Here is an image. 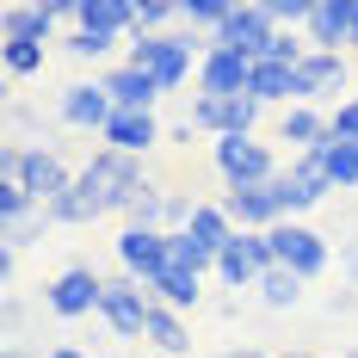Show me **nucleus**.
<instances>
[{
  "instance_id": "nucleus-35",
  "label": "nucleus",
  "mask_w": 358,
  "mask_h": 358,
  "mask_svg": "<svg viewBox=\"0 0 358 358\" xmlns=\"http://www.w3.org/2000/svg\"><path fill=\"white\" fill-rule=\"evenodd\" d=\"M259 6H266V19H272L278 31H303V25H309V6H315V0H259Z\"/></svg>"
},
{
  "instance_id": "nucleus-41",
  "label": "nucleus",
  "mask_w": 358,
  "mask_h": 358,
  "mask_svg": "<svg viewBox=\"0 0 358 358\" xmlns=\"http://www.w3.org/2000/svg\"><path fill=\"white\" fill-rule=\"evenodd\" d=\"M278 358H327V352H278Z\"/></svg>"
},
{
  "instance_id": "nucleus-30",
  "label": "nucleus",
  "mask_w": 358,
  "mask_h": 358,
  "mask_svg": "<svg viewBox=\"0 0 358 358\" xmlns=\"http://www.w3.org/2000/svg\"><path fill=\"white\" fill-rule=\"evenodd\" d=\"M62 50H69L74 62H93V69H99V74H106V69H117V62H124V56H117L124 43H117V37H93V31H69V37H62Z\"/></svg>"
},
{
  "instance_id": "nucleus-22",
  "label": "nucleus",
  "mask_w": 358,
  "mask_h": 358,
  "mask_svg": "<svg viewBox=\"0 0 358 358\" xmlns=\"http://www.w3.org/2000/svg\"><path fill=\"white\" fill-rule=\"evenodd\" d=\"M99 80H106V93H111V106H117V111H155V106H161V87H155L143 69H130V62L106 69Z\"/></svg>"
},
{
  "instance_id": "nucleus-7",
  "label": "nucleus",
  "mask_w": 358,
  "mask_h": 358,
  "mask_svg": "<svg viewBox=\"0 0 358 358\" xmlns=\"http://www.w3.org/2000/svg\"><path fill=\"white\" fill-rule=\"evenodd\" d=\"M358 93V74H352V56H322L309 50L296 62V106H315V111H334L340 99Z\"/></svg>"
},
{
  "instance_id": "nucleus-9",
  "label": "nucleus",
  "mask_w": 358,
  "mask_h": 358,
  "mask_svg": "<svg viewBox=\"0 0 358 358\" xmlns=\"http://www.w3.org/2000/svg\"><path fill=\"white\" fill-rule=\"evenodd\" d=\"M99 296H106V272H93V266H62L50 285H43V309L56 315V322H87V315H99Z\"/></svg>"
},
{
  "instance_id": "nucleus-17",
  "label": "nucleus",
  "mask_w": 358,
  "mask_h": 358,
  "mask_svg": "<svg viewBox=\"0 0 358 358\" xmlns=\"http://www.w3.org/2000/svg\"><path fill=\"white\" fill-rule=\"evenodd\" d=\"M352 13H358V0H315V6H309V25H303V43L322 50V56H346Z\"/></svg>"
},
{
  "instance_id": "nucleus-26",
  "label": "nucleus",
  "mask_w": 358,
  "mask_h": 358,
  "mask_svg": "<svg viewBox=\"0 0 358 358\" xmlns=\"http://www.w3.org/2000/svg\"><path fill=\"white\" fill-rule=\"evenodd\" d=\"M50 69V43H31V37H0V74L6 80H37Z\"/></svg>"
},
{
  "instance_id": "nucleus-24",
  "label": "nucleus",
  "mask_w": 358,
  "mask_h": 358,
  "mask_svg": "<svg viewBox=\"0 0 358 358\" xmlns=\"http://www.w3.org/2000/svg\"><path fill=\"white\" fill-rule=\"evenodd\" d=\"M148 296H155L161 309H173V315H198V303H204V278L185 272V266H167V272L148 285Z\"/></svg>"
},
{
  "instance_id": "nucleus-2",
  "label": "nucleus",
  "mask_w": 358,
  "mask_h": 358,
  "mask_svg": "<svg viewBox=\"0 0 358 358\" xmlns=\"http://www.w3.org/2000/svg\"><path fill=\"white\" fill-rule=\"evenodd\" d=\"M204 37L192 31H167V37H130L124 43V62L130 69H143L161 93H179L185 80H198V62H204Z\"/></svg>"
},
{
  "instance_id": "nucleus-6",
  "label": "nucleus",
  "mask_w": 358,
  "mask_h": 358,
  "mask_svg": "<svg viewBox=\"0 0 358 358\" xmlns=\"http://www.w3.org/2000/svg\"><path fill=\"white\" fill-rule=\"evenodd\" d=\"M259 117H266V106H259L253 93H241V99L192 93V106H185V124H192L198 136H210V143H222V136H259Z\"/></svg>"
},
{
  "instance_id": "nucleus-3",
  "label": "nucleus",
  "mask_w": 358,
  "mask_h": 358,
  "mask_svg": "<svg viewBox=\"0 0 358 358\" xmlns=\"http://www.w3.org/2000/svg\"><path fill=\"white\" fill-rule=\"evenodd\" d=\"M80 179L99 192L106 216H124V222H130V210H136V198L155 185L143 161H130V155H117V148H93V155L80 161Z\"/></svg>"
},
{
  "instance_id": "nucleus-43",
  "label": "nucleus",
  "mask_w": 358,
  "mask_h": 358,
  "mask_svg": "<svg viewBox=\"0 0 358 358\" xmlns=\"http://www.w3.org/2000/svg\"><path fill=\"white\" fill-rule=\"evenodd\" d=\"M346 358H358V352H346Z\"/></svg>"
},
{
  "instance_id": "nucleus-40",
  "label": "nucleus",
  "mask_w": 358,
  "mask_h": 358,
  "mask_svg": "<svg viewBox=\"0 0 358 358\" xmlns=\"http://www.w3.org/2000/svg\"><path fill=\"white\" fill-rule=\"evenodd\" d=\"M346 56L358 62V13H352V37H346Z\"/></svg>"
},
{
  "instance_id": "nucleus-14",
  "label": "nucleus",
  "mask_w": 358,
  "mask_h": 358,
  "mask_svg": "<svg viewBox=\"0 0 358 358\" xmlns=\"http://www.w3.org/2000/svg\"><path fill=\"white\" fill-rule=\"evenodd\" d=\"M148 309H155V296H148L136 278H124V272H111V278H106V296H99V322H106L117 340H143Z\"/></svg>"
},
{
  "instance_id": "nucleus-33",
  "label": "nucleus",
  "mask_w": 358,
  "mask_h": 358,
  "mask_svg": "<svg viewBox=\"0 0 358 358\" xmlns=\"http://www.w3.org/2000/svg\"><path fill=\"white\" fill-rule=\"evenodd\" d=\"M37 210H43V204H37L19 179H0V229H13V222H25V216H37Z\"/></svg>"
},
{
  "instance_id": "nucleus-20",
  "label": "nucleus",
  "mask_w": 358,
  "mask_h": 358,
  "mask_svg": "<svg viewBox=\"0 0 358 358\" xmlns=\"http://www.w3.org/2000/svg\"><path fill=\"white\" fill-rule=\"evenodd\" d=\"M69 31H93V37H136V0H74V25Z\"/></svg>"
},
{
  "instance_id": "nucleus-28",
  "label": "nucleus",
  "mask_w": 358,
  "mask_h": 358,
  "mask_svg": "<svg viewBox=\"0 0 358 358\" xmlns=\"http://www.w3.org/2000/svg\"><path fill=\"white\" fill-rule=\"evenodd\" d=\"M50 216H56V229H87V222H99V216H106V204H99V192H93L87 179H74L69 192L50 204Z\"/></svg>"
},
{
  "instance_id": "nucleus-5",
  "label": "nucleus",
  "mask_w": 358,
  "mask_h": 358,
  "mask_svg": "<svg viewBox=\"0 0 358 358\" xmlns=\"http://www.w3.org/2000/svg\"><path fill=\"white\" fill-rule=\"evenodd\" d=\"M272 192H278V204H285V222H309V210H322L327 198H334V179H327L322 148H315V155H290L285 173L272 179Z\"/></svg>"
},
{
  "instance_id": "nucleus-37",
  "label": "nucleus",
  "mask_w": 358,
  "mask_h": 358,
  "mask_svg": "<svg viewBox=\"0 0 358 358\" xmlns=\"http://www.w3.org/2000/svg\"><path fill=\"white\" fill-rule=\"evenodd\" d=\"M340 272H346V285L358 290V241H346V248H340Z\"/></svg>"
},
{
  "instance_id": "nucleus-34",
  "label": "nucleus",
  "mask_w": 358,
  "mask_h": 358,
  "mask_svg": "<svg viewBox=\"0 0 358 358\" xmlns=\"http://www.w3.org/2000/svg\"><path fill=\"white\" fill-rule=\"evenodd\" d=\"M43 229H56V216L50 210H37V216H25V222H13V229H0V253H19V248H31Z\"/></svg>"
},
{
  "instance_id": "nucleus-19",
  "label": "nucleus",
  "mask_w": 358,
  "mask_h": 358,
  "mask_svg": "<svg viewBox=\"0 0 358 358\" xmlns=\"http://www.w3.org/2000/svg\"><path fill=\"white\" fill-rule=\"evenodd\" d=\"M222 210L235 229H253V235H272L278 222H285V204H278V192L272 185H241V192H222Z\"/></svg>"
},
{
  "instance_id": "nucleus-1",
  "label": "nucleus",
  "mask_w": 358,
  "mask_h": 358,
  "mask_svg": "<svg viewBox=\"0 0 358 358\" xmlns=\"http://www.w3.org/2000/svg\"><path fill=\"white\" fill-rule=\"evenodd\" d=\"M0 179H19L37 204L50 210L74 179H80V167L62 155V143H25V148H19V143H0Z\"/></svg>"
},
{
  "instance_id": "nucleus-8",
  "label": "nucleus",
  "mask_w": 358,
  "mask_h": 358,
  "mask_svg": "<svg viewBox=\"0 0 358 358\" xmlns=\"http://www.w3.org/2000/svg\"><path fill=\"white\" fill-rule=\"evenodd\" d=\"M266 241H272V259H278L285 272H296L303 285H315L327 266H334V248H327V235L315 222H278Z\"/></svg>"
},
{
  "instance_id": "nucleus-31",
  "label": "nucleus",
  "mask_w": 358,
  "mask_h": 358,
  "mask_svg": "<svg viewBox=\"0 0 358 358\" xmlns=\"http://www.w3.org/2000/svg\"><path fill=\"white\" fill-rule=\"evenodd\" d=\"M303 290H309V285H303L296 272H285V266H272V272L259 278V303L285 315V309H296V303H303Z\"/></svg>"
},
{
  "instance_id": "nucleus-4",
  "label": "nucleus",
  "mask_w": 358,
  "mask_h": 358,
  "mask_svg": "<svg viewBox=\"0 0 358 358\" xmlns=\"http://www.w3.org/2000/svg\"><path fill=\"white\" fill-rule=\"evenodd\" d=\"M210 167H216V179H222V192L272 185V179L285 173L278 148L266 143V136H222V143H210Z\"/></svg>"
},
{
  "instance_id": "nucleus-25",
  "label": "nucleus",
  "mask_w": 358,
  "mask_h": 358,
  "mask_svg": "<svg viewBox=\"0 0 358 358\" xmlns=\"http://www.w3.org/2000/svg\"><path fill=\"white\" fill-rule=\"evenodd\" d=\"M229 19H235V0H179V25L204 43H216L229 31Z\"/></svg>"
},
{
  "instance_id": "nucleus-21",
  "label": "nucleus",
  "mask_w": 358,
  "mask_h": 358,
  "mask_svg": "<svg viewBox=\"0 0 358 358\" xmlns=\"http://www.w3.org/2000/svg\"><path fill=\"white\" fill-rule=\"evenodd\" d=\"M272 143H285L290 155H315V148H327V143H334L327 111H315V106H285V111H278V124H272Z\"/></svg>"
},
{
  "instance_id": "nucleus-42",
  "label": "nucleus",
  "mask_w": 358,
  "mask_h": 358,
  "mask_svg": "<svg viewBox=\"0 0 358 358\" xmlns=\"http://www.w3.org/2000/svg\"><path fill=\"white\" fill-rule=\"evenodd\" d=\"M99 358H117V352H99Z\"/></svg>"
},
{
  "instance_id": "nucleus-29",
  "label": "nucleus",
  "mask_w": 358,
  "mask_h": 358,
  "mask_svg": "<svg viewBox=\"0 0 358 358\" xmlns=\"http://www.w3.org/2000/svg\"><path fill=\"white\" fill-rule=\"evenodd\" d=\"M198 248L222 253L229 241H235V222H229V210H222V198H198V210H192V229H185Z\"/></svg>"
},
{
  "instance_id": "nucleus-16",
  "label": "nucleus",
  "mask_w": 358,
  "mask_h": 358,
  "mask_svg": "<svg viewBox=\"0 0 358 358\" xmlns=\"http://www.w3.org/2000/svg\"><path fill=\"white\" fill-rule=\"evenodd\" d=\"M161 143H167V130H161L155 111H117L106 124V136H99V148H117V155H130V161H148Z\"/></svg>"
},
{
  "instance_id": "nucleus-36",
  "label": "nucleus",
  "mask_w": 358,
  "mask_h": 358,
  "mask_svg": "<svg viewBox=\"0 0 358 358\" xmlns=\"http://www.w3.org/2000/svg\"><path fill=\"white\" fill-rule=\"evenodd\" d=\"M327 130H334V143H358V93L327 111Z\"/></svg>"
},
{
  "instance_id": "nucleus-15",
  "label": "nucleus",
  "mask_w": 358,
  "mask_h": 358,
  "mask_svg": "<svg viewBox=\"0 0 358 358\" xmlns=\"http://www.w3.org/2000/svg\"><path fill=\"white\" fill-rule=\"evenodd\" d=\"M222 50H235V56H248V62H272V43H278V25L266 19V6L259 0H235V19H229V31L216 37Z\"/></svg>"
},
{
  "instance_id": "nucleus-32",
  "label": "nucleus",
  "mask_w": 358,
  "mask_h": 358,
  "mask_svg": "<svg viewBox=\"0 0 358 358\" xmlns=\"http://www.w3.org/2000/svg\"><path fill=\"white\" fill-rule=\"evenodd\" d=\"M322 161H327L334 192H358V143H327V148H322Z\"/></svg>"
},
{
  "instance_id": "nucleus-12",
  "label": "nucleus",
  "mask_w": 358,
  "mask_h": 358,
  "mask_svg": "<svg viewBox=\"0 0 358 358\" xmlns=\"http://www.w3.org/2000/svg\"><path fill=\"white\" fill-rule=\"evenodd\" d=\"M62 25H74V0H6L0 6V37H31V43H62Z\"/></svg>"
},
{
  "instance_id": "nucleus-38",
  "label": "nucleus",
  "mask_w": 358,
  "mask_h": 358,
  "mask_svg": "<svg viewBox=\"0 0 358 358\" xmlns=\"http://www.w3.org/2000/svg\"><path fill=\"white\" fill-rule=\"evenodd\" d=\"M50 358H99V352H93V346H74V340H56Z\"/></svg>"
},
{
  "instance_id": "nucleus-23",
  "label": "nucleus",
  "mask_w": 358,
  "mask_h": 358,
  "mask_svg": "<svg viewBox=\"0 0 358 358\" xmlns=\"http://www.w3.org/2000/svg\"><path fill=\"white\" fill-rule=\"evenodd\" d=\"M143 346L155 358H192V322L155 303V309H148V327H143Z\"/></svg>"
},
{
  "instance_id": "nucleus-11",
  "label": "nucleus",
  "mask_w": 358,
  "mask_h": 358,
  "mask_svg": "<svg viewBox=\"0 0 358 358\" xmlns=\"http://www.w3.org/2000/svg\"><path fill=\"white\" fill-rule=\"evenodd\" d=\"M272 266H278V259H272V241L253 235V229H235V241L216 253V272H210V278L222 290H259V278H266Z\"/></svg>"
},
{
  "instance_id": "nucleus-10",
  "label": "nucleus",
  "mask_w": 358,
  "mask_h": 358,
  "mask_svg": "<svg viewBox=\"0 0 358 358\" xmlns=\"http://www.w3.org/2000/svg\"><path fill=\"white\" fill-rule=\"evenodd\" d=\"M111 259H117V272H124V278H136V285L148 290L167 266H173L167 229H136V222H124V229H117V241H111Z\"/></svg>"
},
{
  "instance_id": "nucleus-18",
  "label": "nucleus",
  "mask_w": 358,
  "mask_h": 358,
  "mask_svg": "<svg viewBox=\"0 0 358 358\" xmlns=\"http://www.w3.org/2000/svg\"><path fill=\"white\" fill-rule=\"evenodd\" d=\"M253 80V62L248 56H235V50H222V43H210L204 50V62H198V93H216V99H241Z\"/></svg>"
},
{
  "instance_id": "nucleus-27",
  "label": "nucleus",
  "mask_w": 358,
  "mask_h": 358,
  "mask_svg": "<svg viewBox=\"0 0 358 358\" xmlns=\"http://www.w3.org/2000/svg\"><path fill=\"white\" fill-rule=\"evenodd\" d=\"M248 93L259 99V106H296V69H285V62H253V80Z\"/></svg>"
},
{
  "instance_id": "nucleus-39",
  "label": "nucleus",
  "mask_w": 358,
  "mask_h": 358,
  "mask_svg": "<svg viewBox=\"0 0 358 358\" xmlns=\"http://www.w3.org/2000/svg\"><path fill=\"white\" fill-rule=\"evenodd\" d=\"M210 358H278V352H259V346H222V352H210Z\"/></svg>"
},
{
  "instance_id": "nucleus-13",
  "label": "nucleus",
  "mask_w": 358,
  "mask_h": 358,
  "mask_svg": "<svg viewBox=\"0 0 358 358\" xmlns=\"http://www.w3.org/2000/svg\"><path fill=\"white\" fill-rule=\"evenodd\" d=\"M56 117H62L69 130H80V136H106V124L117 117V106H111L106 80L93 74V80H69V87L56 93Z\"/></svg>"
}]
</instances>
